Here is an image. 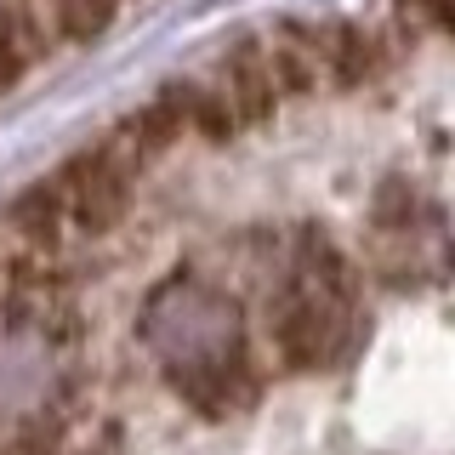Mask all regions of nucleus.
Returning <instances> with one entry per match:
<instances>
[{
    "mask_svg": "<svg viewBox=\"0 0 455 455\" xmlns=\"http://www.w3.org/2000/svg\"><path fill=\"white\" fill-rule=\"evenodd\" d=\"M6 234H18L23 245H35L40 256H57V262H68V251H75V228H68V211L63 199L52 194V182L40 177L35 188H23L18 199L6 205V217H0Z\"/></svg>",
    "mask_w": 455,
    "mask_h": 455,
    "instance_id": "6",
    "label": "nucleus"
},
{
    "mask_svg": "<svg viewBox=\"0 0 455 455\" xmlns=\"http://www.w3.org/2000/svg\"><path fill=\"white\" fill-rule=\"evenodd\" d=\"M359 274L336 251V239L307 234L296 239V267L284 279V291L267 307V341L284 370H319L336 364L353 347L359 331Z\"/></svg>",
    "mask_w": 455,
    "mask_h": 455,
    "instance_id": "1",
    "label": "nucleus"
},
{
    "mask_svg": "<svg viewBox=\"0 0 455 455\" xmlns=\"http://www.w3.org/2000/svg\"><path fill=\"white\" fill-rule=\"evenodd\" d=\"M160 92L182 114V137L205 142V148H228V142L245 132V125H239V114L228 108V97L217 92V80H165Z\"/></svg>",
    "mask_w": 455,
    "mask_h": 455,
    "instance_id": "7",
    "label": "nucleus"
},
{
    "mask_svg": "<svg viewBox=\"0 0 455 455\" xmlns=\"http://www.w3.org/2000/svg\"><path fill=\"white\" fill-rule=\"evenodd\" d=\"M217 92L228 97V108L239 114V125L256 132V125L279 120L284 114V97L274 85V68H267V52H262V35H245L239 46H228V57L211 68Z\"/></svg>",
    "mask_w": 455,
    "mask_h": 455,
    "instance_id": "4",
    "label": "nucleus"
},
{
    "mask_svg": "<svg viewBox=\"0 0 455 455\" xmlns=\"http://www.w3.org/2000/svg\"><path fill=\"white\" fill-rule=\"evenodd\" d=\"M313 57L336 92H364L393 68V46L364 23H313Z\"/></svg>",
    "mask_w": 455,
    "mask_h": 455,
    "instance_id": "3",
    "label": "nucleus"
},
{
    "mask_svg": "<svg viewBox=\"0 0 455 455\" xmlns=\"http://www.w3.org/2000/svg\"><path fill=\"white\" fill-rule=\"evenodd\" d=\"M63 46L46 0H0V92H12L28 68H40Z\"/></svg>",
    "mask_w": 455,
    "mask_h": 455,
    "instance_id": "5",
    "label": "nucleus"
},
{
    "mask_svg": "<svg viewBox=\"0 0 455 455\" xmlns=\"http://www.w3.org/2000/svg\"><path fill=\"white\" fill-rule=\"evenodd\" d=\"M52 23H57V40H97L103 28L120 18V0H46Z\"/></svg>",
    "mask_w": 455,
    "mask_h": 455,
    "instance_id": "8",
    "label": "nucleus"
},
{
    "mask_svg": "<svg viewBox=\"0 0 455 455\" xmlns=\"http://www.w3.org/2000/svg\"><path fill=\"white\" fill-rule=\"evenodd\" d=\"M46 182H52V194L63 199L75 239H108L114 228L125 222V211H132V188H137V177L114 160L103 142L68 154Z\"/></svg>",
    "mask_w": 455,
    "mask_h": 455,
    "instance_id": "2",
    "label": "nucleus"
}]
</instances>
